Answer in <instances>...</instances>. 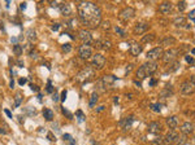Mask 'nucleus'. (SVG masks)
Masks as SVG:
<instances>
[{
  "label": "nucleus",
  "mask_w": 195,
  "mask_h": 145,
  "mask_svg": "<svg viewBox=\"0 0 195 145\" xmlns=\"http://www.w3.org/2000/svg\"><path fill=\"white\" fill-rule=\"evenodd\" d=\"M105 62H107L105 57L100 53H96V55H94L92 60H91V66L95 70H102L105 66Z\"/></svg>",
  "instance_id": "7ed1b4c3"
},
{
  "label": "nucleus",
  "mask_w": 195,
  "mask_h": 145,
  "mask_svg": "<svg viewBox=\"0 0 195 145\" xmlns=\"http://www.w3.org/2000/svg\"><path fill=\"white\" fill-rule=\"evenodd\" d=\"M177 56H178V51L174 49V48H169V49H167L163 53V60H164V62L169 64L172 61H176V57Z\"/></svg>",
  "instance_id": "0eeeda50"
},
{
  "label": "nucleus",
  "mask_w": 195,
  "mask_h": 145,
  "mask_svg": "<svg viewBox=\"0 0 195 145\" xmlns=\"http://www.w3.org/2000/svg\"><path fill=\"white\" fill-rule=\"evenodd\" d=\"M181 145H194L192 142H190V141H185V142H182Z\"/></svg>",
  "instance_id": "4d7b16f0"
},
{
  "label": "nucleus",
  "mask_w": 195,
  "mask_h": 145,
  "mask_svg": "<svg viewBox=\"0 0 195 145\" xmlns=\"http://www.w3.org/2000/svg\"><path fill=\"white\" fill-rule=\"evenodd\" d=\"M46 92H47V93H54V87H52L51 80L47 82V88H46Z\"/></svg>",
  "instance_id": "c756f323"
},
{
  "label": "nucleus",
  "mask_w": 195,
  "mask_h": 145,
  "mask_svg": "<svg viewBox=\"0 0 195 145\" xmlns=\"http://www.w3.org/2000/svg\"><path fill=\"white\" fill-rule=\"evenodd\" d=\"M134 16H135V11L133 8H125L119 13V18L122 22H126V21L131 20Z\"/></svg>",
  "instance_id": "39448f33"
},
{
  "label": "nucleus",
  "mask_w": 195,
  "mask_h": 145,
  "mask_svg": "<svg viewBox=\"0 0 195 145\" xmlns=\"http://www.w3.org/2000/svg\"><path fill=\"white\" fill-rule=\"evenodd\" d=\"M191 53H192V55H195V48H194V49H191Z\"/></svg>",
  "instance_id": "0e129e2a"
},
{
  "label": "nucleus",
  "mask_w": 195,
  "mask_h": 145,
  "mask_svg": "<svg viewBox=\"0 0 195 145\" xmlns=\"http://www.w3.org/2000/svg\"><path fill=\"white\" fill-rule=\"evenodd\" d=\"M25 113H27V115H30V117L37 115V110H35L34 108H31V106H27V108L25 109Z\"/></svg>",
  "instance_id": "c85d7f7f"
},
{
  "label": "nucleus",
  "mask_w": 195,
  "mask_h": 145,
  "mask_svg": "<svg viewBox=\"0 0 195 145\" xmlns=\"http://www.w3.org/2000/svg\"><path fill=\"white\" fill-rule=\"evenodd\" d=\"M47 137H48L50 140H52V141H55V140H56V137L54 136V134H52V132H48V134H47Z\"/></svg>",
  "instance_id": "79ce46f5"
},
{
  "label": "nucleus",
  "mask_w": 195,
  "mask_h": 145,
  "mask_svg": "<svg viewBox=\"0 0 195 145\" xmlns=\"http://www.w3.org/2000/svg\"><path fill=\"white\" fill-rule=\"evenodd\" d=\"M116 80H117V78L115 75H104L102 78V82L105 86V88H111L113 84L116 83Z\"/></svg>",
  "instance_id": "2eb2a0df"
},
{
  "label": "nucleus",
  "mask_w": 195,
  "mask_h": 145,
  "mask_svg": "<svg viewBox=\"0 0 195 145\" xmlns=\"http://www.w3.org/2000/svg\"><path fill=\"white\" fill-rule=\"evenodd\" d=\"M21 102H22V96H21L20 93H16V101H14L13 106L14 108H18V106L21 105Z\"/></svg>",
  "instance_id": "cd10ccee"
},
{
  "label": "nucleus",
  "mask_w": 195,
  "mask_h": 145,
  "mask_svg": "<svg viewBox=\"0 0 195 145\" xmlns=\"http://www.w3.org/2000/svg\"><path fill=\"white\" fill-rule=\"evenodd\" d=\"M190 82H191V83H192V84H194V86H195V75H192L191 78H190Z\"/></svg>",
  "instance_id": "603ef678"
},
{
  "label": "nucleus",
  "mask_w": 195,
  "mask_h": 145,
  "mask_svg": "<svg viewBox=\"0 0 195 145\" xmlns=\"http://www.w3.org/2000/svg\"><path fill=\"white\" fill-rule=\"evenodd\" d=\"M98 98H99V95H98V92H92L90 96V102H88V105H90V108H94L95 106V104L98 102Z\"/></svg>",
  "instance_id": "412c9836"
},
{
  "label": "nucleus",
  "mask_w": 195,
  "mask_h": 145,
  "mask_svg": "<svg viewBox=\"0 0 195 145\" xmlns=\"http://www.w3.org/2000/svg\"><path fill=\"white\" fill-rule=\"evenodd\" d=\"M13 52H14V55H16V56H21V55H22V47H21V45H18V44H14Z\"/></svg>",
  "instance_id": "bb28decb"
},
{
  "label": "nucleus",
  "mask_w": 195,
  "mask_h": 145,
  "mask_svg": "<svg viewBox=\"0 0 195 145\" xmlns=\"http://www.w3.org/2000/svg\"><path fill=\"white\" fill-rule=\"evenodd\" d=\"M156 69H157V64H156L155 61H148V62H144V64L142 65V66L139 67L138 70H137V72H135V76L139 79V80H142V79L147 78L148 75H151V74H153V72L156 71Z\"/></svg>",
  "instance_id": "f03ea898"
},
{
  "label": "nucleus",
  "mask_w": 195,
  "mask_h": 145,
  "mask_svg": "<svg viewBox=\"0 0 195 145\" xmlns=\"http://www.w3.org/2000/svg\"><path fill=\"white\" fill-rule=\"evenodd\" d=\"M79 39L83 42V44H88V45L94 42L92 35H91V33L90 31H87V30H81L79 31Z\"/></svg>",
  "instance_id": "9d476101"
},
{
  "label": "nucleus",
  "mask_w": 195,
  "mask_h": 145,
  "mask_svg": "<svg viewBox=\"0 0 195 145\" xmlns=\"http://www.w3.org/2000/svg\"><path fill=\"white\" fill-rule=\"evenodd\" d=\"M7 1V8H9V4H11V0H5Z\"/></svg>",
  "instance_id": "680f3d73"
},
{
  "label": "nucleus",
  "mask_w": 195,
  "mask_h": 145,
  "mask_svg": "<svg viewBox=\"0 0 195 145\" xmlns=\"http://www.w3.org/2000/svg\"><path fill=\"white\" fill-rule=\"evenodd\" d=\"M62 139H64V141L66 142V145H76V140H74L69 134H64L62 135Z\"/></svg>",
  "instance_id": "4be33fe9"
},
{
  "label": "nucleus",
  "mask_w": 195,
  "mask_h": 145,
  "mask_svg": "<svg viewBox=\"0 0 195 145\" xmlns=\"http://www.w3.org/2000/svg\"><path fill=\"white\" fill-rule=\"evenodd\" d=\"M52 128L56 130V131H60V128H59V126H57V124H52Z\"/></svg>",
  "instance_id": "864d4df0"
},
{
  "label": "nucleus",
  "mask_w": 195,
  "mask_h": 145,
  "mask_svg": "<svg viewBox=\"0 0 195 145\" xmlns=\"http://www.w3.org/2000/svg\"><path fill=\"white\" fill-rule=\"evenodd\" d=\"M185 60H186L187 62H189L190 65H194V62H195V60H194V57L192 56H190V55H187L186 57H185Z\"/></svg>",
  "instance_id": "c9c22d12"
},
{
  "label": "nucleus",
  "mask_w": 195,
  "mask_h": 145,
  "mask_svg": "<svg viewBox=\"0 0 195 145\" xmlns=\"http://www.w3.org/2000/svg\"><path fill=\"white\" fill-rule=\"evenodd\" d=\"M52 30L57 31V30H59V25H57V23H56V25H54V26H52Z\"/></svg>",
  "instance_id": "3c124183"
},
{
  "label": "nucleus",
  "mask_w": 195,
  "mask_h": 145,
  "mask_svg": "<svg viewBox=\"0 0 195 145\" xmlns=\"http://www.w3.org/2000/svg\"><path fill=\"white\" fill-rule=\"evenodd\" d=\"M155 39H156L155 34H147V35H144L143 38H142V42L143 43H152V42H155Z\"/></svg>",
  "instance_id": "5701e85b"
},
{
  "label": "nucleus",
  "mask_w": 195,
  "mask_h": 145,
  "mask_svg": "<svg viewBox=\"0 0 195 145\" xmlns=\"http://www.w3.org/2000/svg\"><path fill=\"white\" fill-rule=\"evenodd\" d=\"M11 42L13 43V44H17V38H12V39H11Z\"/></svg>",
  "instance_id": "5fc2aeb1"
},
{
  "label": "nucleus",
  "mask_w": 195,
  "mask_h": 145,
  "mask_svg": "<svg viewBox=\"0 0 195 145\" xmlns=\"http://www.w3.org/2000/svg\"><path fill=\"white\" fill-rule=\"evenodd\" d=\"M76 114H77V117H78L79 122H83V120H85V115H83V112H82V110H78V112H77Z\"/></svg>",
  "instance_id": "2f4dec72"
},
{
  "label": "nucleus",
  "mask_w": 195,
  "mask_h": 145,
  "mask_svg": "<svg viewBox=\"0 0 195 145\" xmlns=\"http://www.w3.org/2000/svg\"><path fill=\"white\" fill-rule=\"evenodd\" d=\"M4 112H5V114H7V117H8V118H13V115H12V113H11V110H9V109H5Z\"/></svg>",
  "instance_id": "37998d69"
},
{
  "label": "nucleus",
  "mask_w": 195,
  "mask_h": 145,
  "mask_svg": "<svg viewBox=\"0 0 195 145\" xmlns=\"http://www.w3.org/2000/svg\"><path fill=\"white\" fill-rule=\"evenodd\" d=\"M103 110H104V108H103V106H100V108L96 109V112H103Z\"/></svg>",
  "instance_id": "bf43d9fd"
},
{
  "label": "nucleus",
  "mask_w": 195,
  "mask_h": 145,
  "mask_svg": "<svg viewBox=\"0 0 195 145\" xmlns=\"http://www.w3.org/2000/svg\"><path fill=\"white\" fill-rule=\"evenodd\" d=\"M160 142H161V139H159V137H157V139H155V140L152 141V144H153V145H157V144H160Z\"/></svg>",
  "instance_id": "a18cd8bd"
},
{
  "label": "nucleus",
  "mask_w": 195,
  "mask_h": 145,
  "mask_svg": "<svg viewBox=\"0 0 195 145\" xmlns=\"http://www.w3.org/2000/svg\"><path fill=\"white\" fill-rule=\"evenodd\" d=\"M62 113H64V115L65 117H68L69 119H72V118H73V115H72V113L69 112L68 109H65V108H62Z\"/></svg>",
  "instance_id": "473e14b6"
},
{
  "label": "nucleus",
  "mask_w": 195,
  "mask_h": 145,
  "mask_svg": "<svg viewBox=\"0 0 195 145\" xmlns=\"http://www.w3.org/2000/svg\"><path fill=\"white\" fill-rule=\"evenodd\" d=\"M161 130H163V127H161L160 122H151L148 124V131L152 135H159L161 132Z\"/></svg>",
  "instance_id": "4468645a"
},
{
  "label": "nucleus",
  "mask_w": 195,
  "mask_h": 145,
  "mask_svg": "<svg viewBox=\"0 0 195 145\" xmlns=\"http://www.w3.org/2000/svg\"><path fill=\"white\" fill-rule=\"evenodd\" d=\"M66 89L65 91H62V93H61V102H65V98H66Z\"/></svg>",
  "instance_id": "a19ab883"
},
{
  "label": "nucleus",
  "mask_w": 195,
  "mask_h": 145,
  "mask_svg": "<svg viewBox=\"0 0 195 145\" xmlns=\"http://www.w3.org/2000/svg\"><path fill=\"white\" fill-rule=\"evenodd\" d=\"M0 134H5V131H4V130H0Z\"/></svg>",
  "instance_id": "e2e57ef3"
},
{
  "label": "nucleus",
  "mask_w": 195,
  "mask_h": 145,
  "mask_svg": "<svg viewBox=\"0 0 195 145\" xmlns=\"http://www.w3.org/2000/svg\"><path fill=\"white\" fill-rule=\"evenodd\" d=\"M60 11H61L62 16H65V17H68V16H70V14H72V9H70V7H69L68 4L62 3L61 5H60Z\"/></svg>",
  "instance_id": "a211bd4d"
},
{
  "label": "nucleus",
  "mask_w": 195,
  "mask_h": 145,
  "mask_svg": "<svg viewBox=\"0 0 195 145\" xmlns=\"http://www.w3.org/2000/svg\"><path fill=\"white\" fill-rule=\"evenodd\" d=\"M30 88L33 89V91H35V92H38V91H39V87H38V86H34V84H30Z\"/></svg>",
  "instance_id": "c03bdc74"
},
{
  "label": "nucleus",
  "mask_w": 195,
  "mask_h": 145,
  "mask_svg": "<svg viewBox=\"0 0 195 145\" xmlns=\"http://www.w3.org/2000/svg\"><path fill=\"white\" fill-rule=\"evenodd\" d=\"M189 18L191 21H194V23H195V9H192V11L189 13Z\"/></svg>",
  "instance_id": "4c0bfd02"
},
{
  "label": "nucleus",
  "mask_w": 195,
  "mask_h": 145,
  "mask_svg": "<svg viewBox=\"0 0 195 145\" xmlns=\"http://www.w3.org/2000/svg\"><path fill=\"white\" fill-rule=\"evenodd\" d=\"M195 92V86L191 83L190 80H186L182 83L181 86V93L184 96H189V95H192Z\"/></svg>",
  "instance_id": "1a4fd4ad"
},
{
  "label": "nucleus",
  "mask_w": 195,
  "mask_h": 145,
  "mask_svg": "<svg viewBox=\"0 0 195 145\" xmlns=\"http://www.w3.org/2000/svg\"><path fill=\"white\" fill-rule=\"evenodd\" d=\"M43 117H44L46 120H52L54 119V112H52L51 109H48V108L43 109Z\"/></svg>",
  "instance_id": "aec40b11"
},
{
  "label": "nucleus",
  "mask_w": 195,
  "mask_h": 145,
  "mask_svg": "<svg viewBox=\"0 0 195 145\" xmlns=\"http://www.w3.org/2000/svg\"><path fill=\"white\" fill-rule=\"evenodd\" d=\"M26 7H27V4H26V3H22V4L20 5V9H21V11H25Z\"/></svg>",
  "instance_id": "de8ad7c7"
},
{
  "label": "nucleus",
  "mask_w": 195,
  "mask_h": 145,
  "mask_svg": "<svg viewBox=\"0 0 195 145\" xmlns=\"http://www.w3.org/2000/svg\"><path fill=\"white\" fill-rule=\"evenodd\" d=\"M194 131V124H192L191 122H186V123H184V124L181 126V132H182V135H190L191 132Z\"/></svg>",
  "instance_id": "dca6fc26"
},
{
  "label": "nucleus",
  "mask_w": 195,
  "mask_h": 145,
  "mask_svg": "<svg viewBox=\"0 0 195 145\" xmlns=\"http://www.w3.org/2000/svg\"><path fill=\"white\" fill-rule=\"evenodd\" d=\"M78 55L82 60H88L92 56V48L88 44H82L78 48Z\"/></svg>",
  "instance_id": "20e7f679"
},
{
  "label": "nucleus",
  "mask_w": 195,
  "mask_h": 145,
  "mask_svg": "<svg viewBox=\"0 0 195 145\" xmlns=\"http://www.w3.org/2000/svg\"><path fill=\"white\" fill-rule=\"evenodd\" d=\"M52 100L57 101V100H59V95H57V93H54V95H52Z\"/></svg>",
  "instance_id": "09e8293b"
},
{
  "label": "nucleus",
  "mask_w": 195,
  "mask_h": 145,
  "mask_svg": "<svg viewBox=\"0 0 195 145\" xmlns=\"http://www.w3.org/2000/svg\"><path fill=\"white\" fill-rule=\"evenodd\" d=\"M102 48H104V49H108V48H111L109 40H103V42H102Z\"/></svg>",
  "instance_id": "72a5a7b5"
},
{
  "label": "nucleus",
  "mask_w": 195,
  "mask_h": 145,
  "mask_svg": "<svg viewBox=\"0 0 195 145\" xmlns=\"http://www.w3.org/2000/svg\"><path fill=\"white\" fill-rule=\"evenodd\" d=\"M76 1H78V3H82V1H85V0H76Z\"/></svg>",
  "instance_id": "69168bd1"
},
{
  "label": "nucleus",
  "mask_w": 195,
  "mask_h": 145,
  "mask_svg": "<svg viewBox=\"0 0 195 145\" xmlns=\"http://www.w3.org/2000/svg\"><path fill=\"white\" fill-rule=\"evenodd\" d=\"M35 39H37V34H35L34 30H31V29H30V30L27 31V40L30 43H34Z\"/></svg>",
  "instance_id": "393cba45"
},
{
  "label": "nucleus",
  "mask_w": 195,
  "mask_h": 145,
  "mask_svg": "<svg viewBox=\"0 0 195 145\" xmlns=\"http://www.w3.org/2000/svg\"><path fill=\"white\" fill-rule=\"evenodd\" d=\"M131 123H133V117H130V118H125V119H122L121 122H120V126H121L122 128L127 130L131 126Z\"/></svg>",
  "instance_id": "6ab92c4d"
},
{
  "label": "nucleus",
  "mask_w": 195,
  "mask_h": 145,
  "mask_svg": "<svg viewBox=\"0 0 195 145\" xmlns=\"http://www.w3.org/2000/svg\"><path fill=\"white\" fill-rule=\"evenodd\" d=\"M78 17L82 25L95 29L102 23V11L98 5L90 1H82L78 4Z\"/></svg>",
  "instance_id": "f257e3e1"
},
{
  "label": "nucleus",
  "mask_w": 195,
  "mask_h": 145,
  "mask_svg": "<svg viewBox=\"0 0 195 145\" xmlns=\"http://www.w3.org/2000/svg\"><path fill=\"white\" fill-rule=\"evenodd\" d=\"M165 124L168 126L169 130H176L180 126V119H178L176 115H172V117H168L167 120H165Z\"/></svg>",
  "instance_id": "ddd939ff"
},
{
  "label": "nucleus",
  "mask_w": 195,
  "mask_h": 145,
  "mask_svg": "<svg viewBox=\"0 0 195 145\" xmlns=\"http://www.w3.org/2000/svg\"><path fill=\"white\" fill-rule=\"evenodd\" d=\"M25 83H27V79L26 78H20L18 79V84H20V86H23Z\"/></svg>",
  "instance_id": "ea45409f"
},
{
  "label": "nucleus",
  "mask_w": 195,
  "mask_h": 145,
  "mask_svg": "<svg viewBox=\"0 0 195 145\" xmlns=\"http://www.w3.org/2000/svg\"><path fill=\"white\" fill-rule=\"evenodd\" d=\"M163 53H164L163 47H155L147 53V59L150 60V61H156V60H159L160 57H163Z\"/></svg>",
  "instance_id": "423d86ee"
},
{
  "label": "nucleus",
  "mask_w": 195,
  "mask_h": 145,
  "mask_svg": "<svg viewBox=\"0 0 195 145\" xmlns=\"http://www.w3.org/2000/svg\"><path fill=\"white\" fill-rule=\"evenodd\" d=\"M61 49H62V52L69 53V52L72 51V45H70V44H62V45H61Z\"/></svg>",
  "instance_id": "7c9ffc66"
},
{
  "label": "nucleus",
  "mask_w": 195,
  "mask_h": 145,
  "mask_svg": "<svg viewBox=\"0 0 195 145\" xmlns=\"http://www.w3.org/2000/svg\"><path fill=\"white\" fill-rule=\"evenodd\" d=\"M130 55L131 56H139L142 52V47L139 45V43H137L135 40H130Z\"/></svg>",
  "instance_id": "f8f14e48"
},
{
  "label": "nucleus",
  "mask_w": 195,
  "mask_h": 145,
  "mask_svg": "<svg viewBox=\"0 0 195 145\" xmlns=\"http://www.w3.org/2000/svg\"><path fill=\"white\" fill-rule=\"evenodd\" d=\"M9 87H11L12 89L14 88V82H13V80H11V84H9Z\"/></svg>",
  "instance_id": "13d9d810"
},
{
  "label": "nucleus",
  "mask_w": 195,
  "mask_h": 145,
  "mask_svg": "<svg viewBox=\"0 0 195 145\" xmlns=\"http://www.w3.org/2000/svg\"><path fill=\"white\" fill-rule=\"evenodd\" d=\"M178 136H180V135H178L174 130H169V132H168V134L164 136V139H163V142H164L165 145L176 144L177 140H178Z\"/></svg>",
  "instance_id": "6e6552de"
},
{
  "label": "nucleus",
  "mask_w": 195,
  "mask_h": 145,
  "mask_svg": "<svg viewBox=\"0 0 195 145\" xmlns=\"http://www.w3.org/2000/svg\"><path fill=\"white\" fill-rule=\"evenodd\" d=\"M151 109L155 110V112H160L161 106H160V104H152V105H151Z\"/></svg>",
  "instance_id": "e433bc0d"
},
{
  "label": "nucleus",
  "mask_w": 195,
  "mask_h": 145,
  "mask_svg": "<svg viewBox=\"0 0 195 145\" xmlns=\"http://www.w3.org/2000/svg\"><path fill=\"white\" fill-rule=\"evenodd\" d=\"M173 95V91L170 89V91H168V89H164L163 91V95L161 96H164V97H169V96H172Z\"/></svg>",
  "instance_id": "f704fd0d"
},
{
  "label": "nucleus",
  "mask_w": 195,
  "mask_h": 145,
  "mask_svg": "<svg viewBox=\"0 0 195 145\" xmlns=\"http://www.w3.org/2000/svg\"><path fill=\"white\" fill-rule=\"evenodd\" d=\"M116 31H117V34H120V35H122V36H124V35H125V34H124V33H122V30H121V29L116 27Z\"/></svg>",
  "instance_id": "8fccbe9b"
},
{
  "label": "nucleus",
  "mask_w": 195,
  "mask_h": 145,
  "mask_svg": "<svg viewBox=\"0 0 195 145\" xmlns=\"http://www.w3.org/2000/svg\"><path fill=\"white\" fill-rule=\"evenodd\" d=\"M185 22H186V18L185 17H177V18H174V25L177 26V27H180V26H185Z\"/></svg>",
  "instance_id": "b1692460"
},
{
  "label": "nucleus",
  "mask_w": 195,
  "mask_h": 145,
  "mask_svg": "<svg viewBox=\"0 0 195 145\" xmlns=\"http://www.w3.org/2000/svg\"><path fill=\"white\" fill-rule=\"evenodd\" d=\"M131 69H133V65H127L126 66V74H129V71H131Z\"/></svg>",
  "instance_id": "49530a36"
},
{
  "label": "nucleus",
  "mask_w": 195,
  "mask_h": 145,
  "mask_svg": "<svg viewBox=\"0 0 195 145\" xmlns=\"http://www.w3.org/2000/svg\"><path fill=\"white\" fill-rule=\"evenodd\" d=\"M151 86H155V84H156V79H152V80H151Z\"/></svg>",
  "instance_id": "052dcab7"
},
{
  "label": "nucleus",
  "mask_w": 195,
  "mask_h": 145,
  "mask_svg": "<svg viewBox=\"0 0 195 145\" xmlns=\"http://www.w3.org/2000/svg\"><path fill=\"white\" fill-rule=\"evenodd\" d=\"M148 29H150V25H148L147 22H139L135 25L133 31L135 35H142V34H144L146 31H148Z\"/></svg>",
  "instance_id": "9b49d317"
},
{
  "label": "nucleus",
  "mask_w": 195,
  "mask_h": 145,
  "mask_svg": "<svg viewBox=\"0 0 195 145\" xmlns=\"http://www.w3.org/2000/svg\"><path fill=\"white\" fill-rule=\"evenodd\" d=\"M30 56L33 57V59H38V55H37V53H30Z\"/></svg>",
  "instance_id": "6e6d98bb"
},
{
  "label": "nucleus",
  "mask_w": 195,
  "mask_h": 145,
  "mask_svg": "<svg viewBox=\"0 0 195 145\" xmlns=\"http://www.w3.org/2000/svg\"><path fill=\"white\" fill-rule=\"evenodd\" d=\"M185 8H186V3H185V1H182V3H180L178 4V9H180V11H185Z\"/></svg>",
  "instance_id": "58836bf2"
},
{
  "label": "nucleus",
  "mask_w": 195,
  "mask_h": 145,
  "mask_svg": "<svg viewBox=\"0 0 195 145\" xmlns=\"http://www.w3.org/2000/svg\"><path fill=\"white\" fill-rule=\"evenodd\" d=\"M174 43H176V39L172 38V36H168V38H165L163 40V45H173Z\"/></svg>",
  "instance_id": "a878e982"
},
{
  "label": "nucleus",
  "mask_w": 195,
  "mask_h": 145,
  "mask_svg": "<svg viewBox=\"0 0 195 145\" xmlns=\"http://www.w3.org/2000/svg\"><path fill=\"white\" fill-rule=\"evenodd\" d=\"M173 5L170 1H164V3H161L160 5H159V12L160 13H169L170 11H172Z\"/></svg>",
  "instance_id": "f3484780"
}]
</instances>
